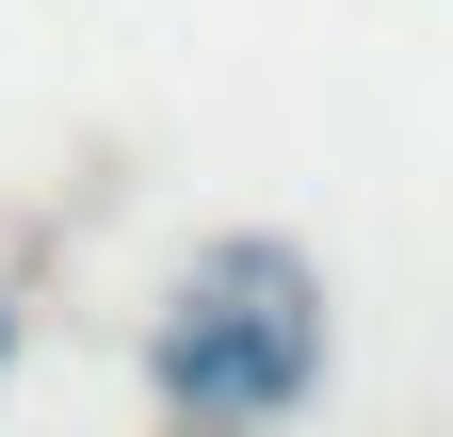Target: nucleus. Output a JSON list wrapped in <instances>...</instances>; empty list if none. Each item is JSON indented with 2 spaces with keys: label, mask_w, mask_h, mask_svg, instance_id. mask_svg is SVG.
<instances>
[{
  "label": "nucleus",
  "mask_w": 453,
  "mask_h": 437,
  "mask_svg": "<svg viewBox=\"0 0 453 437\" xmlns=\"http://www.w3.org/2000/svg\"><path fill=\"white\" fill-rule=\"evenodd\" d=\"M308 372H324V324H308V276L275 243H226L179 292V324H162V389L195 421H292Z\"/></svg>",
  "instance_id": "obj_1"
}]
</instances>
